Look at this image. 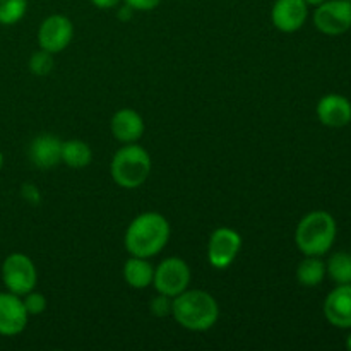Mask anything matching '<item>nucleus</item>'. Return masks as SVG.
Masks as SVG:
<instances>
[{
    "instance_id": "nucleus-1",
    "label": "nucleus",
    "mask_w": 351,
    "mask_h": 351,
    "mask_svg": "<svg viewBox=\"0 0 351 351\" xmlns=\"http://www.w3.org/2000/svg\"><path fill=\"white\" fill-rule=\"evenodd\" d=\"M170 235L171 228L168 219L161 213L146 211L129 223L123 243L130 256L151 259L167 247Z\"/></svg>"
},
{
    "instance_id": "nucleus-2",
    "label": "nucleus",
    "mask_w": 351,
    "mask_h": 351,
    "mask_svg": "<svg viewBox=\"0 0 351 351\" xmlns=\"http://www.w3.org/2000/svg\"><path fill=\"white\" fill-rule=\"evenodd\" d=\"M171 315L178 326L192 332H204L215 328L219 319V305L204 290H185L173 298Z\"/></svg>"
},
{
    "instance_id": "nucleus-3",
    "label": "nucleus",
    "mask_w": 351,
    "mask_h": 351,
    "mask_svg": "<svg viewBox=\"0 0 351 351\" xmlns=\"http://www.w3.org/2000/svg\"><path fill=\"white\" fill-rule=\"evenodd\" d=\"M338 225L331 213L311 211L298 221L295 230V243L304 256H326L335 245Z\"/></svg>"
},
{
    "instance_id": "nucleus-4",
    "label": "nucleus",
    "mask_w": 351,
    "mask_h": 351,
    "mask_svg": "<svg viewBox=\"0 0 351 351\" xmlns=\"http://www.w3.org/2000/svg\"><path fill=\"white\" fill-rule=\"evenodd\" d=\"M151 168L153 163L149 153L137 143H130L123 144L113 154L110 173L119 187L132 191L141 187L149 178Z\"/></svg>"
},
{
    "instance_id": "nucleus-5",
    "label": "nucleus",
    "mask_w": 351,
    "mask_h": 351,
    "mask_svg": "<svg viewBox=\"0 0 351 351\" xmlns=\"http://www.w3.org/2000/svg\"><path fill=\"white\" fill-rule=\"evenodd\" d=\"M2 281L10 293L19 297L29 293L38 283V269L33 259L23 252L9 254L2 263Z\"/></svg>"
},
{
    "instance_id": "nucleus-6",
    "label": "nucleus",
    "mask_w": 351,
    "mask_h": 351,
    "mask_svg": "<svg viewBox=\"0 0 351 351\" xmlns=\"http://www.w3.org/2000/svg\"><path fill=\"white\" fill-rule=\"evenodd\" d=\"M191 280V266L180 257H167L154 267V290L171 298L187 290Z\"/></svg>"
},
{
    "instance_id": "nucleus-7",
    "label": "nucleus",
    "mask_w": 351,
    "mask_h": 351,
    "mask_svg": "<svg viewBox=\"0 0 351 351\" xmlns=\"http://www.w3.org/2000/svg\"><path fill=\"white\" fill-rule=\"evenodd\" d=\"M242 235L237 230L221 226L211 233L208 242V261L215 269H226L235 263L242 250Z\"/></svg>"
},
{
    "instance_id": "nucleus-8",
    "label": "nucleus",
    "mask_w": 351,
    "mask_h": 351,
    "mask_svg": "<svg viewBox=\"0 0 351 351\" xmlns=\"http://www.w3.org/2000/svg\"><path fill=\"white\" fill-rule=\"evenodd\" d=\"M314 26L328 36H339L351 27L350 0H326L314 10Z\"/></svg>"
},
{
    "instance_id": "nucleus-9",
    "label": "nucleus",
    "mask_w": 351,
    "mask_h": 351,
    "mask_svg": "<svg viewBox=\"0 0 351 351\" xmlns=\"http://www.w3.org/2000/svg\"><path fill=\"white\" fill-rule=\"evenodd\" d=\"M72 38H74V24L62 14H51L45 17L38 27V45L41 50H47L53 55L64 51L71 45Z\"/></svg>"
},
{
    "instance_id": "nucleus-10",
    "label": "nucleus",
    "mask_w": 351,
    "mask_h": 351,
    "mask_svg": "<svg viewBox=\"0 0 351 351\" xmlns=\"http://www.w3.org/2000/svg\"><path fill=\"white\" fill-rule=\"evenodd\" d=\"M29 314L23 297L10 291H0V336H17L26 329Z\"/></svg>"
},
{
    "instance_id": "nucleus-11",
    "label": "nucleus",
    "mask_w": 351,
    "mask_h": 351,
    "mask_svg": "<svg viewBox=\"0 0 351 351\" xmlns=\"http://www.w3.org/2000/svg\"><path fill=\"white\" fill-rule=\"evenodd\" d=\"M308 5L305 0H276L271 9V21L281 33H295L307 23Z\"/></svg>"
},
{
    "instance_id": "nucleus-12",
    "label": "nucleus",
    "mask_w": 351,
    "mask_h": 351,
    "mask_svg": "<svg viewBox=\"0 0 351 351\" xmlns=\"http://www.w3.org/2000/svg\"><path fill=\"white\" fill-rule=\"evenodd\" d=\"M324 317L338 329H351V283L336 285L324 300Z\"/></svg>"
},
{
    "instance_id": "nucleus-13",
    "label": "nucleus",
    "mask_w": 351,
    "mask_h": 351,
    "mask_svg": "<svg viewBox=\"0 0 351 351\" xmlns=\"http://www.w3.org/2000/svg\"><path fill=\"white\" fill-rule=\"evenodd\" d=\"M317 119L322 125L341 129L351 122V101L343 95H326L317 103Z\"/></svg>"
},
{
    "instance_id": "nucleus-14",
    "label": "nucleus",
    "mask_w": 351,
    "mask_h": 351,
    "mask_svg": "<svg viewBox=\"0 0 351 351\" xmlns=\"http://www.w3.org/2000/svg\"><path fill=\"white\" fill-rule=\"evenodd\" d=\"M110 130L119 143L130 144L137 143L143 137L146 123H144L141 113L136 110L120 108L113 113L112 120H110Z\"/></svg>"
},
{
    "instance_id": "nucleus-15",
    "label": "nucleus",
    "mask_w": 351,
    "mask_h": 351,
    "mask_svg": "<svg viewBox=\"0 0 351 351\" xmlns=\"http://www.w3.org/2000/svg\"><path fill=\"white\" fill-rule=\"evenodd\" d=\"M62 143L53 134H41L29 144L31 163L41 170H50L62 163Z\"/></svg>"
},
{
    "instance_id": "nucleus-16",
    "label": "nucleus",
    "mask_w": 351,
    "mask_h": 351,
    "mask_svg": "<svg viewBox=\"0 0 351 351\" xmlns=\"http://www.w3.org/2000/svg\"><path fill=\"white\" fill-rule=\"evenodd\" d=\"M154 267L146 257L130 256L123 264V280L134 290H146L153 285Z\"/></svg>"
},
{
    "instance_id": "nucleus-17",
    "label": "nucleus",
    "mask_w": 351,
    "mask_h": 351,
    "mask_svg": "<svg viewBox=\"0 0 351 351\" xmlns=\"http://www.w3.org/2000/svg\"><path fill=\"white\" fill-rule=\"evenodd\" d=\"M93 161V149L88 143L81 139H69L62 143V163L69 168L81 170L89 167Z\"/></svg>"
},
{
    "instance_id": "nucleus-18",
    "label": "nucleus",
    "mask_w": 351,
    "mask_h": 351,
    "mask_svg": "<svg viewBox=\"0 0 351 351\" xmlns=\"http://www.w3.org/2000/svg\"><path fill=\"white\" fill-rule=\"evenodd\" d=\"M326 263L319 256H305L297 266V281L305 288H315L324 281Z\"/></svg>"
},
{
    "instance_id": "nucleus-19",
    "label": "nucleus",
    "mask_w": 351,
    "mask_h": 351,
    "mask_svg": "<svg viewBox=\"0 0 351 351\" xmlns=\"http://www.w3.org/2000/svg\"><path fill=\"white\" fill-rule=\"evenodd\" d=\"M326 276L331 278L336 285L351 283V254L336 252L326 263Z\"/></svg>"
},
{
    "instance_id": "nucleus-20",
    "label": "nucleus",
    "mask_w": 351,
    "mask_h": 351,
    "mask_svg": "<svg viewBox=\"0 0 351 351\" xmlns=\"http://www.w3.org/2000/svg\"><path fill=\"white\" fill-rule=\"evenodd\" d=\"M27 10V0H0V26H14Z\"/></svg>"
},
{
    "instance_id": "nucleus-21",
    "label": "nucleus",
    "mask_w": 351,
    "mask_h": 351,
    "mask_svg": "<svg viewBox=\"0 0 351 351\" xmlns=\"http://www.w3.org/2000/svg\"><path fill=\"white\" fill-rule=\"evenodd\" d=\"M27 67H29V72L36 77H47L55 67L53 53L47 50H36L29 57V62H27Z\"/></svg>"
},
{
    "instance_id": "nucleus-22",
    "label": "nucleus",
    "mask_w": 351,
    "mask_h": 351,
    "mask_svg": "<svg viewBox=\"0 0 351 351\" xmlns=\"http://www.w3.org/2000/svg\"><path fill=\"white\" fill-rule=\"evenodd\" d=\"M24 307H26V312L29 314V317H34V315H41L45 311H47V297L40 291L31 290L29 293L23 295Z\"/></svg>"
},
{
    "instance_id": "nucleus-23",
    "label": "nucleus",
    "mask_w": 351,
    "mask_h": 351,
    "mask_svg": "<svg viewBox=\"0 0 351 351\" xmlns=\"http://www.w3.org/2000/svg\"><path fill=\"white\" fill-rule=\"evenodd\" d=\"M171 305H173V298L168 297V295L158 293L151 300L149 311L154 317H168V315H171Z\"/></svg>"
},
{
    "instance_id": "nucleus-24",
    "label": "nucleus",
    "mask_w": 351,
    "mask_h": 351,
    "mask_svg": "<svg viewBox=\"0 0 351 351\" xmlns=\"http://www.w3.org/2000/svg\"><path fill=\"white\" fill-rule=\"evenodd\" d=\"M134 12H149L161 3V0H122Z\"/></svg>"
},
{
    "instance_id": "nucleus-25",
    "label": "nucleus",
    "mask_w": 351,
    "mask_h": 351,
    "mask_svg": "<svg viewBox=\"0 0 351 351\" xmlns=\"http://www.w3.org/2000/svg\"><path fill=\"white\" fill-rule=\"evenodd\" d=\"M21 194H23L24 201L31 202V204L40 202V192H38V189L33 184H24L23 189H21Z\"/></svg>"
},
{
    "instance_id": "nucleus-26",
    "label": "nucleus",
    "mask_w": 351,
    "mask_h": 351,
    "mask_svg": "<svg viewBox=\"0 0 351 351\" xmlns=\"http://www.w3.org/2000/svg\"><path fill=\"white\" fill-rule=\"evenodd\" d=\"M89 2H91L95 7H98V9L106 10V9H117L122 0H89Z\"/></svg>"
},
{
    "instance_id": "nucleus-27",
    "label": "nucleus",
    "mask_w": 351,
    "mask_h": 351,
    "mask_svg": "<svg viewBox=\"0 0 351 351\" xmlns=\"http://www.w3.org/2000/svg\"><path fill=\"white\" fill-rule=\"evenodd\" d=\"M132 14H134V10L130 9L127 3H123V5L117 10V17H119L120 21H129L130 17H132Z\"/></svg>"
},
{
    "instance_id": "nucleus-28",
    "label": "nucleus",
    "mask_w": 351,
    "mask_h": 351,
    "mask_svg": "<svg viewBox=\"0 0 351 351\" xmlns=\"http://www.w3.org/2000/svg\"><path fill=\"white\" fill-rule=\"evenodd\" d=\"M322 2H326V0H305V3H307V5H314V7L321 5Z\"/></svg>"
},
{
    "instance_id": "nucleus-29",
    "label": "nucleus",
    "mask_w": 351,
    "mask_h": 351,
    "mask_svg": "<svg viewBox=\"0 0 351 351\" xmlns=\"http://www.w3.org/2000/svg\"><path fill=\"white\" fill-rule=\"evenodd\" d=\"M346 348L351 351V335L346 336Z\"/></svg>"
},
{
    "instance_id": "nucleus-30",
    "label": "nucleus",
    "mask_w": 351,
    "mask_h": 351,
    "mask_svg": "<svg viewBox=\"0 0 351 351\" xmlns=\"http://www.w3.org/2000/svg\"><path fill=\"white\" fill-rule=\"evenodd\" d=\"M2 167H3V154L2 151H0V170H2Z\"/></svg>"
},
{
    "instance_id": "nucleus-31",
    "label": "nucleus",
    "mask_w": 351,
    "mask_h": 351,
    "mask_svg": "<svg viewBox=\"0 0 351 351\" xmlns=\"http://www.w3.org/2000/svg\"><path fill=\"white\" fill-rule=\"evenodd\" d=\"M350 2H351V0H350Z\"/></svg>"
}]
</instances>
